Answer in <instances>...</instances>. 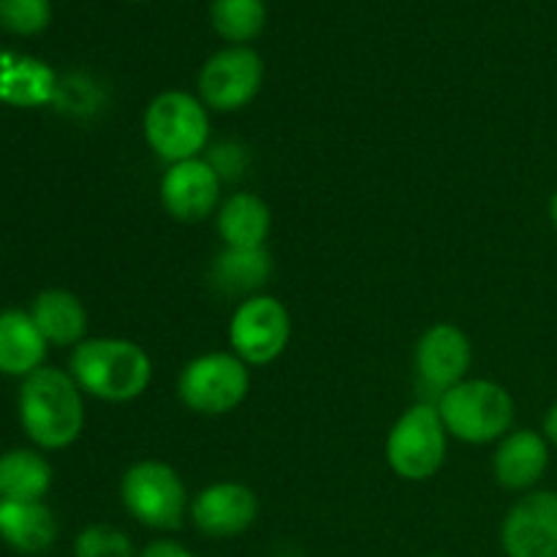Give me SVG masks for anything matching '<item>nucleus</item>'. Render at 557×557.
<instances>
[{"instance_id":"nucleus-1","label":"nucleus","mask_w":557,"mask_h":557,"mask_svg":"<svg viewBox=\"0 0 557 557\" xmlns=\"http://www.w3.org/2000/svg\"><path fill=\"white\" fill-rule=\"evenodd\" d=\"M71 379L82 392L107 403H131L147 392L152 362L141 346L125 337L82 341L71 354Z\"/></svg>"},{"instance_id":"nucleus-2","label":"nucleus","mask_w":557,"mask_h":557,"mask_svg":"<svg viewBox=\"0 0 557 557\" xmlns=\"http://www.w3.org/2000/svg\"><path fill=\"white\" fill-rule=\"evenodd\" d=\"M20 419L33 444L41 449H65L85 428L82 389L63 370H36L22 384Z\"/></svg>"},{"instance_id":"nucleus-3","label":"nucleus","mask_w":557,"mask_h":557,"mask_svg":"<svg viewBox=\"0 0 557 557\" xmlns=\"http://www.w3.org/2000/svg\"><path fill=\"white\" fill-rule=\"evenodd\" d=\"M446 433L466 444H493L515 424V400L490 379L460 381L435 400Z\"/></svg>"},{"instance_id":"nucleus-4","label":"nucleus","mask_w":557,"mask_h":557,"mask_svg":"<svg viewBox=\"0 0 557 557\" xmlns=\"http://www.w3.org/2000/svg\"><path fill=\"white\" fill-rule=\"evenodd\" d=\"M145 139L158 158L172 163L199 158L210 141V114L201 98L185 90H166L145 112Z\"/></svg>"},{"instance_id":"nucleus-5","label":"nucleus","mask_w":557,"mask_h":557,"mask_svg":"<svg viewBox=\"0 0 557 557\" xmlns=\"http://www.w3.org/2000/svg\"><path fill=\"white\" fill-rule=\"evenodd\" d=\"M120 498L128 515L152 531H177L190 511L188 490L180 473L158 460L131 466L120 482Z\"/></svg>"},{"instance_id":"nucleus-6","label":"nucleus","mask_w":557,"mask_h":557,"mask_svg":"<svg viewBox=\"0 0 557 557\" xmlns=\"http://www.w3.org/2000/svg\"><path fill=\"white\" fill-rule=\"evenodd\" d=\"M449 433L435 403L411 406L386 438V460L392 471L406 482H428L446 460Z\"/></svg>"},{"instance_id":"nucleus-7","label":"nucleus","mask_w":557,"mask_h":557,"mask_svg":"<svg viewBox=\"0 0 557 557\" xmlns=\"http://www.w3.org/2000/svg\"><path fill=\"white\" fill-rule=\"evenodd\" d=\"M248 364L237 354L215 351L190 359L177 381V395L185 408L201 417H223L248 397Z\"/></svg>"},{"instance_id":"nucleus-8","label":"nucleus","mask_w":557,"mask_h":557,"mask_svg":"<svg viewBox=\"0 0 557 557\" xmlns=\"http://www.w3.org/2000/svg\"><path fill=\"white\" fill-rule=\"evenodd\" d=\"M288 337H292V315L286 305L267 294H253L245 299L234 310L232 324H228V343L234 354L245 364H256V368L275 362L286 351Z\"/></svg>"},{"instance_id":"nucleus-9","label":"nucleus","mask_w":557,"mask_h":557,"mask_svg":"<svg viewBox=\"0 0 557 557\" xmlns=\"http://www.w3.org/2000/svg\"><path fill=\"white\" fill-rule=\"evenodd\" d=\"M264 63L248 47H228L212 54L199 74V96L207 109L237 112L248 107L261 90Z\"/></svg>"},{"instance_id":"nucleus-10","label":"nucleus","mask_w":557,"mask_h":557,"mask_svg":"<svg viewBox=\"0 0 557 557\" xmlns=\"http://www.w3.org/2000/svg\"><path fill=\"white\" fill-rule=\"evenodd\" d=\"M506 557H553L557 553V493L533 490L517 500L500 528Z\"/></svg>"},{"instance_id":"nucleus-11","label":"nucleus","mask_w":557,"mask_h":557,"mask_svg":"<svg viewBox=\"0 0 557 557\" xmlns=\"http://www.w3.org/2000/svg\"><path fill=\"white\" fill-rule=\"evenodd\" d=\"M413 362H417V373L424 389L441 397L451 386L466 381L468 368L473 362L471 341L460 326L435 324L419 337Z\"/></svg>"},{"instance_id":"nucleus-12","label":"nucleus","mask_w":557,"mask_h":557,"mask_svg":"<svg viewBox=\"0 0 557 557\" xmlns=\"http://www.w3.org/2000/svg\"><path fill=\"white\" fill-rule=\"evenodd\" d=\"M221 174L201 158L172 163L161 180L163 210L183 223H199L218 207Z\"/></svg>"},{"instance_id":"nucleus-13","label":"nucleus","mask_w":557,"mask_h":557,"mask_svg":"<svg viewBox=\"0 0 557 557\" xmlns=\"http://www.w3.org/2000/svg\"><path fill=\"white\" fill-rule=\"evenodd\" d=\"M259 517V498L248 484L218 482L201 490L190 504V520L205 536L234 539Z\"/></svg>"},{"instance_id":"nucleus-14","label":"nucleus","mask_w":557,"mask_h":557,"mask_svg":"<svg viewBox=\"0 0 557 557\" xmlns=\"http://www.w3.org/2000/svg\"><path fill=\"white\" fill-rule=\"evenodd\" d=\"M58 76L44 60L0 49V103L9 107H44L58 98Z\"/></svg>"},{"instance_id":"nucleus-15","label":"nucleus","mask_w":557,"mask_h":557,"mask_svg":"<svg viewBox=\"0 0 557 557\" xmlns=\"http://www.w3.org/2000/svg\"><path fill=\"white\" fill-rule=\"evenodd\" d=\"M549 466L547 438L536 430H515L506 438H500L493 457V473L500 487L506 490H531L539 484Z\"/></svg>"},{"instance_id":"nucleus-16","label":"nucleus","mask_w":557,"mask_h":557,"mask_svg":"<svg viewBox=\"0 0 557 557\" xmlns=\"http://www.w3.org/2000/svg\"><path fill=\"white\" fill-rule=\"evenodd\" d=\"M0 539L22 555H41L58 539V520L41 500H0Z\"/></svg>"},{"instance_id":"nucleus-17","label":"nucleus","mask_w":557,"mask_h":557,"mask_svg":"<svg viewBox=\"0 0 557 557\" xmlns=\"http://www.w3.org/2000/svg\"><path fill=\"white\" fill-rule=\"evenodd\" d=\"M47 357V341L38 332L30 313L5 310L0 313V373L30 375L41 370Z\"/></svg>"},{"instance_id":"nucleus-18","label":"nucleus","mask_w":557,"mask_h":557,"mask_svg":"<svg viewBox=\"0 0 557 557\" xmlns=\"http://www.w3.org/2000/svg\"><path fill=\"white\" fill-rule=\"evenodd\" d=\"M38 332L52 346H79L87 332V313L79 297L63 288H47L36 297L30 310Z\"/></svg>"},{"instance_id":"nucleus-19","label":"nucleus","mask_w":557,"mask_h":557,"mask_svg":"<svg viewBox=\"0 0 557 557\" xmlns=\"http://www.w3.org/2000/svg\"><path fill=\"white\" fill-rule=\"evenodd\" d=\"M272 212L256 194H234L218 210V234L226 248H264Z\"/></svg>"},{"instance_id":"nucleus-20","label":"nucleus","mask_w":557,"mask_h":557,"mask_svg":"<svg viewBox=\"0 0 557 557\" xmlns=\"http://www.w3.org/2000/svg\"><path fill=\"white\" fill-rule=\"evenodd\" d=\"M272 275V256L267 248H226L212 261V283L223 294L259 292Z\"/></svg>"},{"instance_id":"nucleus-21","label":"nucleus","mask_w":557,"mask_h":557,"mask_svg":"<svg viewBox=\"0 0 557 557\" xmlns=\"http://www.w3.org/2000/svg\"><path fill=\"white\" fill-rule=\"evenodd\" d=\"M52 487V466L38 451L14 449L0 457L3 500H41Z\"/></svg>"},{"instance_id":"nucleus-22","label":"nucleus","mask_w":557,"mask_h":557,"mask_svg":"<svg viewBox=\"0 0 557 557\" xmlns=\"http://www.w3.org/2000/svg\"><path fill=\"white\" fill-rule=\"evenodd\" d=\"M210 20L218 36L239 47L245 41H253L264 30V0H212Z\"/></svg>"},{"instance_id":"nucleus-23","label":"nucleus","mask_w":557,"mask_h":557,"mask_svg":"<svg viewBox=\"0 0 557 557\" xmlns=\"http://www.w3.org/2000/svg\"><path fill=\"white\" fill-rule=\"evenodd\" d=\"M74 557H139V553L120 528L90 525L76 536Z\"/></svg>"},{"instance_id":"nucleus-24","label":"nucleus","mask_w":557,"mask_h":557,"mask_svg":"<svg viewBox=\"0 0 557 557\" xmlns=\"http://www.w3.org/2000/svg\"><path fill=\"white\" fill-rule=\"evenodd\" d=\"M52 20L49 0H0V25L16 36H36Z\"/></svg>"},{"instance_id":"nucleus-25","label":"nucleus","mask_w":557,"mask_h":557,"mask_svg":"<svg viewBox=\"0 0 557 557\" xmlns=\"http://www.w3.org/2000/svg\"><path fill=\"white\" fill-rule=\"evenodd\" d=\"M139 557H196L190 549H185L183 544L169 542V539H158V542H150L145 549H141Z\"/></svg>"},{"instance_id":"nucleus-26","label":"nucleus","mask_w":557,"mask_h":557,"mask_svg":"<svg viewBox=\"0 0 557 557\" xmlns=\"http://www.w3.org/2000/svg\"><path fill=\"white\" fill-rule=\"evenodd\" d=\"M544 435H547L553 444H557V403L549 408L547 417H544Z\"/></svg>"},{"instance_id":"nucleus-27","label":"nucleus","mask_w":557,"mask_h":557,"mask_svg":"<svg viewBox=\"0 0 557 557\" xmlns=\"http://www.w3.org/2000/svg\"><path fill=\"white\" fill-rule=\"evenodd\" d=\"M549 218H553V223L557 228V190L553 194V199H549Z\"/></svg>"},{"instance_id":"nucleus-28","label":"nucleus","mask_w":557,"mask_h":557,"mask_svg":"<svg viewBox=\"0 0 557 557\" xmlns=\"http://www.w3.org/2000/svg\"><path fill=\"white\" fill-rule=\"evenodd\" d=\"M131 3H145V0H131Z\"/></svg>"},{"instance_id":"nucleus-29","label":"nucleus","mask_w":557,"mask_h":557,"mask_svg":"<svg viewBox=\"0 0 557 557\" xmlns=\"http://www.w3.org/2000/svg\"><path fill=\"white\" fill-rule=\"evenodd\" d=\"M428 557H444V555H428Z\"/></svg>"},{"instance_id":"nucleus-30","label":"nucleus","mask_w":557,"mask_h":557,"mask_svg":"<svg viewBox=\"0 0 557 557\" xmlns=\"http://www.w3.org/2000/svg\"><path fill=\"white\" fill-rule=\"evenodd\" d=\"M553 557H557V553H555V555H553Z\"/></svg>"}]
</instances>
